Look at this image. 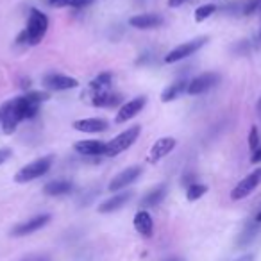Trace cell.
I'll return each instance as SVG.
<instances>
[{"label": "cell", "mask_w": 261, "mask_h": 261, "mask_svg": "<svg viewBox=\"0 0 261 261\" xmlns=\"http://www.w3.org/2000/svg\"><path fill=\"white\" fill-rule=\"evenodd\" d=\"M47 30H49V16L40 11V9H30L27 27L23 29V32L27 36V43L29 45L42 43V40L47 34Z\"/></svg>", "instance_id": "1"}, {"label": "cell", "mask_w": 261, "mask_h": 261, "mask_svg": "<svg viewBox=\"0 0 261 261\" xmlns=\"http://www.w3.org/2000/svg\"><path fill=\"white\" fill-rule=\"evenodd\" d=\"M140 134H141V125L127 127L125 131H122L120 134H117L113 140L107 141L104 156H106V158H115V156L122 154L124 151L133 147L134 141H138V138H140Z\"/></svg>", "instance_id": "2"}, {"label": "cell", "mask_w": 261, "mask_h": 261, "mask_svg": "<svg viewBox=\"0 0 261 261\" xmlns=\"http://www.w3.org/2000/svg\"><path fill=\"white\" fill-rule=\"evenodd\" d=\"M52 163H54V156H43V158L36 159V161L29 163V165L20 168L15 175V181L18 182V184H25V182L43 177V175L52 168Z\"/></svg>", "instance_id": "3"}, {"label": "cell", "mask_w": 261, "mask_h": 261, "mask_svg": "<svg viewBox=\"0 0 261 261\" xmlns=\"http://www.w3.org/2000/svg\"><path fill=\"white\" fill-rule=\"evenodd\" d=\"M22 111H20L18 97L4 102L0 106V127L4 134H13L18 129V124L22 122Z\"/></svg>", "instance_id": "4"}, {"label": "cell", "mask_w": 261, "mask_h": 261, "mask_svg": "<svg viewBox=\"0 0 261 261\" xmlns=\"http://www.w3.org/2000/svg\"><path fill=\"white\" fill-rule=\"evenodd\" d=\"M206 43H208V36H201V38H195V40H190V42L181 43V45L174 47V49L165 56V63L172 64V63H177V61L186 59V57L193 56L197 50H201Z\"/></svg>", "instance_id": "5"}, {"label": "cell", "mask_w": 261, "mask_h": 261, "mask_svg": "<svg viewBox=\"0 0 261 261\" xmlns=\"http://www.w3.org/2000/svg\"><path fill=\"white\" fill-rule=\"evenodd\" d=\"M49 99V95L45 91H29V93L18 97V104H20V111H22V118H34L40 111L42 102Z\"/></svg>", "instance_id": "6"}, {"label": "cell", "mask_w": 261, "mask_h": 261, "mask_svg": "<svg viewBox=\"0 0 261 261\" xmlns=\"http://www.w3.org/2000/svg\"><path fill=\"white\" fill-rule=\"evenodd\" d=\"M259 182H261V168H256V170L250 172L247 177H243L242 181L233 188L231 199L233 201H242V199L249 197L250 193L259 186Z\"/></svg>", "instance_id": "7"}, {"label": "cell", "mask_w": 261, "mask_h": 261, "mask_svg": "<svg viewBox=\"0 0 261 261\" xmlns=\"http://www.w3.org/2000/svg\"><path fill=\"white\" fill-rule=\"evenodd\" d=\"M145 104H147V97H145V95L127 100V102L122 104V107L118 109L117 117H115V122H117V124H125V122L133 120L134 117H138V113H141Z\"/></svg>", "instance_id": "8"}, {"label": "cell", "mask_w": 261, "mask_h": 261, "mask_svg": "<svg viewBox=\"0 0 261 261\" xmlns=\"http://www.w3.org/2000/svg\"><path fill=\"white\" fill-rule=\"evenodd\" d=\"M50 218L52 216L49 215V213H43V215H36L32 216V218L25 220V222L18 223V226L13 227L11 235L13 236H27V235H32V233L40 231L42 227H45L47 223L50 222Z\"/></svg>", "instance_id": "9"}, {"label": "cell", "mask_w": 261, "mask_h": 261, "mask_svg": "<svg viewBox=\"0 0 261 261\" xmlns=\"http://www.w3.org/2000/svg\"><path fill=\"white\" fill-rule=\"evenodd\" d=\"M175 145H177V140H175L174 136H163V138H159V140H156V143L151 147V151H148L147 161L151 163V165L161 161L163 158H167V156L170 154L172 151H174Z\"/></svg>", "instance_id": "10"}, {"label": "cell", "mask_w": 261, "mask_h": 261, "mask_svg": "<svg viewBox=\"0 0 261 261\" xmlns=\"http://www.w3.org/2000/svg\"><path fill=\"white\" fill-rule=\"evenodd\" d=\"M140 175H141V167H138V165L127 167L125 170H122L120 174H117L111 179L107 190H109V192H120V190L127 188L129 184H133Z\"/></svg>", "instance_id": "11"}, {"label": "cell", "mask_w": 261, "mask_h": 261, "mask_svg": "<svg viewBox=\"0 0 261 261\" xmlns=\"http://www.w3.org/2000/svg\"><path fill=\"white\" fill-rule=\"evenodd\" d=\"M220 81V76L215 72H206V73H201L197 76L195 79L190 81L188 84V93L190 95H201V93H206L208 90H211L215 84H218Z\"/></svg>", "instance_id": "12"}, {"label": "cell", "mask_w": 261, "mask_h": 261, "mask_svg": "<svg viewBox=\"0 0 261 261\" xmlns=\"http://www.w3.org/2000/svg\"><path fill=\"white\" fill-rule=\"evenodd\" d=\"M43 84L52 91H66L79 86V81L70 76H63V73H47L43 77Z\"/></svg>", "instance_id": "13"}, {"label": "cell", "mask_w": 261, "mask_h": 261, "mask_svg": "<svg viewBox=\"0 0 261 261\" xmlns=\"http://www.w3.org/2000/svg\"><path fill=\"white\" fill-rule=\"evenodd\" d=\"M163 16L156 15V13H143V15H136L129 18V25L134 27V29H141V30H148V29H156V27L163 25Z\"/></svg>", "instance_id": "14"}, {"label": "cell", "mask_w": 261, "mask_h": 261, "mask_svg": "<svg viewBox=\"0 0 261 261\" xmlns=\"http://www.w3.org/2000/svg\"><path fill=\"white\" fill-rule=\"evenodd\" d=\"M107 120L104 118H81V120H76L72 124V127L79 133H88V134H97L102 133L107 129Z\"/></svg>", "instance_id": "15"}, {"label": "cell", "mask_w": 261, "mask_h": 261, "mask_svg": "<svg viewBox=\"0 0 261 261\" xmlns=\"http://www.w3.org/2000/svg\"><path fill=\"white\" fill-rule=\"evenodd\" d=\"M106 143L102 140H81L76 141L73 151L81 156H104L106 152Z\"/></svg>", "instance_id": "16"}, {"label": "cell", "mask_w": 261, "mask_h": 261, "mask_svg": "<svg viewBox=\"0 0 261 261\" xmlns=\"http://www.w3.org/2000/svg\"><path fill=\"white\" fill-rule=\"evenodd\" d=\"M134 193L133 192H122V193H117L113 195L111 199H106L102 204L99 206V213H113V211H118L122 209L125 204H127L131 199H133Z\"/></svg>", "instance_id": "17"}, {"label": "cell", "mask_w": 261, "mask_h": 261, "mask_svg": "<svg viewBox=\"0 0 261 261\" xmlns=\"http://www.w3.org/2000/svg\"><path fill=\"white\" fill-rule=\"evenodd\" d=\"M133 223H134V229H136L141 236H145V238H151L152 233H154V220H152L151 213L145 211V209H140V211L134 215Z\"/></svg>", "instance_id": "18"}, {"label": "cell", "mask_w": 261, "mask_h": 261, "mask_svg": "<svg viewBox=\"0 0 261 261\" xmlns=\"http://www.w3.org/2000/svg\"><path fill=\"white\" fill-rule=\"evenodd\" d=\"M73 190V182L72 181H64V179H59V181H50L43 186V193L49 195V197H61V195H68Z\"/></svg>", "instance_id": "19"}, {"label": "cell", "mask_w": 261, "mask_h": 261, "mask_svg": "<svg viewBox=\"0 0 261 261\" xmlns=\"http://www.w3.org/2000/svg\"><path fill=\"white\" fill-rule=\"evenodd\" d=\"M165 197H167V184H159V186H156V188H152L151 192L141 199L140 206L143 209L145 208H154V206L161 204Z\"/></svg>", "instance_id": "20"}, {"label": "cell", "mask_w": 261, "mask_h": 261, "mask_svg": "<svg viewBox=\"0 0 261 261\" xmlns=\"http://www.w3.org/2000/svg\"><path fill=\"white\" fill-rule=\"evenodd\" d=\"M188 84H190V81L179 79V81H175L174 84L167 86L165 90H163V93H161V102L167 104V102H172V100H175L181 93L188 91Z\"/></svg>", "instance_id": "21"}, {"label": "cell", "mask_w": 261, "mask_h": 261, "mask_svg": "<svg viewBox=\"0 0 261 261\" xmlns=\"http://www.w3.org/2000/svg\"><path fill=\"white\" fill-rule=\"evenodd\" d=\"M122 102V97L118 93H111V91H104V93H95L91 104L95 107H115Z\"/></svg>", "instance_id": "22"}, {"label": "cell", "mask_w": 261, "mask_h": 261, "mask_svg": "<svg viewBox=\"0 0 261 261\" xmlns=\"http://www.w3.org/2000/svg\"><path fill=\"white\" fill-rule=\"evenodd\" d=\"M113 83V76L109 72H102L95 77L90 83V91L91 93H104V91H109V86Z\"/></svg>", "instance_id": "23"}, {"label": "cell", "mask_w": 261, "mask_h": 261, "mask_svg": "<svg viewBox=\"0 0 261 261\" xmlns=\"http://www.w3.org/2000/svg\"><path fill=\"white\" fill-rule=\"evenodd\" d=\"M206 193H208V186L201 184V182H193V184L188 186V190H186V199H188L190 202H195L199 201L202 195H206Z\"/></svg>", "instance_id": "24"}, {"label": "cell", "mask_w": 261, "mask_h": 261, "mask_svg": "<svg viewBox=\"0 0 261 261\" xmlns=\"http://www.w3.org/2000/svg\"><path fill=\"white\" fill-rule=\"evenodd\" d=\"M215 11H216V6L215 4L201 6V8H197V11H195V22H197V23L204 22V20H208Z\"/></svg>", "instance_id": "25"}, {"label": "cell", "mask_w": 261, "mask_h": 261, "mask_svg": "<svg viewBox=\"0 0 261 261\" xmlns=\"http://www.w3.org/2000/svg\"><path fill=\"white\" fill-rule=\"evenodd\" d=\"M257 145H259V134H257V127L254 125V127H250V133H249V147L254 151H257Z\"/></svg>", "instance_id": "26"}, {"label": "cell", "mask_w": 261, "mask_h": 261, "mask_svg": "<svg viewBox=\"0 0 261 261\" xmlns=\"http://www.w3.org/2000/svg\"><path fill=\"white\" fill-rule=\"evenodd\" d=\"M254 235H256V229H254V227H247L245 231H243V235L240 236L238 243H240V245H247V243L254 238Z\"/></svg>", "instance_id": "27"}, {"label": "cell", "mask_w": 261, "mask_h": 261, "mask_svg": "<svg viewBox=\"0 0 261 261\" xmlns=\"http://www.w3.org/2000/svg\"><path fill=\"white\" fill-rule=\"evenodd\" d=\"M259 6H261V0H249L245 4V8H243V15H247V16L252 15Z\"/></svg>", "instance_id": "28"}, {"label": "cell", "mask_w": 261, "mask_h": 261, "mask_svg": "<svg viewBox=\"0 0 261 261\" xmlns=\"http://www.w3.org/2000/svg\"><path fill=\"white\" fill-rule=\"evenodd\" d=\"M91 2H93V0H68V6L70 8H86Z\"/></svg>", "instance_id": "29"}, {"label": "cell", "mask_w": 261, "mask_h": 261, "mask_svg": "<svg viewBox=\"0 0 261 261\" xmlns=\"http://www.w3.org/2000/svg\"><path fill=\"white\" fill-rule=\"evenodd\" d=\"M11 148H8V147H4V148H0V165H4L6 161H8L9 158H11Z\"/></svg>", "instance_id": "30"}, {"label": "cell", "mask_w": 261, "mask_h": 261, "mask_svg": "<svg viewBox=\"0 0 261 261\" xmlns=\"http://www.w3.org/2000/svg\"><path fill=\"white\" fill-rule=\"evenodd\" d=\"M50 8H66L68 6V0H45Z\"/></svg>", "instance_id": "31"}, {"label": "cell", "mask_w": 261, "mask_h": 261, "mask_svg": "<svg viewBox=\"0 0 261 261\" xmlns=\"http://www.w3.org/2000/svg\"><path fill=\"white\" fill-rule=\"evenodd\" d=\"M22 261H49V256H45V254H34V256H27Z\"/></svg>", "instance_id": "32"}, {"label": "cell", "mask_w": 261, "mask_h": 261, "mask_svg": "<svg viewBox=\"0 0 261 261\" xmlns=\"http://www.w3.org/2000/svg\"><path fill=\"white\" fill-rule=\"evenodd\" d=\"M250 163H254V165H256V163H261V147L257 148V151L252 152V158H250Z\"/></svg>", "instance_id": "33"}, {"label": "cell", "mask_w": 261, "mask_h": 261, "mask_svg": "<svg viewBox=\"0 0 261 261\" xmlns=\"http://www.w3.org/2000/svg\"><path fill=\"white\" fill-rule=\"evenodd\" d=\"M186 2H190V0H168V8H181Z\"/></svg>", "instance_id": "34"}, {"label": "cell", "mask_w": 261, "mask_h": 261, "mask_svg": "<svg viewBox=\"0 0 261 261\" xmlns=\"http://www.w3.org/2000/svg\"><path fill=\"white\" fill-rule=\"evenodd\" d=\"M254 257L252 256H245V257H242V259H238V261H252Z\"/></svg>", "instance_id": "35"}, {"label": "cell", "mask_w": 261, "mask_h": 261, "mask_svg": "<svg viewBox=\"0 0 261 261\" xmlns=\"http://www.w3.org/2000/svg\"><path fill=\"white\" fill-rule=\"evenodd\" d=\"M256 222H257V223H261V211L256 215Z\"/></svg>", "instance_id": "36"}, {"label": "cell", "mask_w": 261, "mask_h": 261, "mask_svg": "<svg viewBox=\"0 0 261 261\" xmlns=\"http://www.w3.org/2000/svg\"><path fill=\"white\" fill-rule=\"evenodd\" d=\"M259 11H261V6H259Z\"/></svg>", "instance_id": "37"}]
</instances>
